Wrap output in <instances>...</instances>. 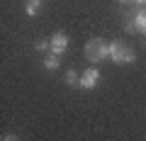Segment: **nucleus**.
Segmentation results:
<instances>
[{
	"mask_svg": "<svg viewBox=\"0 0 146 141\" xmlns=\"http://www.w3.org/2000/svg\"><path fill=\"white\" fill-rule=\"evenodd\" d=\"M85 58H88L90 63H100L102 58H110V42L90 39L88 46H85Z\"/></svg>",
	"mask_w": 146,
	"mask_h": 141,
	"instance_id": "nucleus-1",
	"label": "nucleus"
},
{
	"mask_svg": "<svg viewBox=\"0 0 146 141\" xmlns=\"http://www.w3.org/2000/svg\"><path fill=\"white\" fill-rule=\"evenodd\" d=\"M110 61L115 63H134L136 61V51L119 42H110Z\"/></svg>",
	"mask_w": 146,
	"mask_h": 141,
	"instance_id": "nucleus-2",
	"label": "nucleus"
},
{
	"mask_svg": "<svg viewBox=\"0 0 146 141\" xmlns=\"http://www.w3.org/2000/svg\"><path fill=\"white\" fill-rule=\"evenodd\" d=\"M127 32H141V34H146V10L144 7L131 12L129 22H127Z\"/></svg>",
	"mask_w": 146,
	"mask_h": 141,
	"instance_id": "nucleus-3",
	"label": "nucleus"
},
{
	"mask_svg": "<svg viewBox=\"0 0 146 141\" xmlns=\"http://www.w3.org/2000/svg\"><path fill=\"white\" fill-rule=\"evenodd\" d=\"M98 80H100V71H98V68H88V71H83V75H80V88H83V90H93L95 88V85H98Z\"/></svg>",
	"mask_w": 146,
	"mask_h": 141,
	"instance_id": "nucleus-4",
	"label": "nucleus"
},
{
	"mask_svg": "<svg viewBox=\"0 0 146 141\" xmlns=\"http://www.w3.org/2000/svg\"><path fill=\"white\" fill-rule=\"evenodd\" d=\"M68 44H71V39H68L66 32H56V34L51 37V49H49V51H54V54L61 56V54L68 49Z\"/></svg>",
	"mask_w": 146,
	"mask_h": 141,
	"instance_id": "nucleus-5",
	"label": "nucleus"
},
{
	"mask_svg": "<svg viewBox=\"0 0 146 141\" xmlns=\"http://www.w3.org/2000/svg\"><path fill=\"white\" fill-rule=\"evenodd\" d=\"M58 66H61V56L54 54V51H49L46 56H44V68H46V71H56Z\"/></svg>",
	"mask_w": 146,
	"mask_h": 141,
	"instance_id": "nucleus-6",
	"label": "nucleus"
},
{
	"mask_svg": "<svg viewBox=\"0 0 146 141\" xmlns=\"http://www.w3.org/2000/svg\"><path fill=\"white\" fill-rule=\"evenodd\" d=\"M39 7H42V0H27V5H25V15H27V17H34L36 12H39Z\"/></svg>",
	"mask_w": 146,
	"mask_h": 141,
	"instance_id": "nucleus-7",
	"label": "nucleus"
},
{
	"mask_svg": "<svg viewBox=\"0 0 146 141\" xmlns=\"http://www.w3.org/2000/svg\"><path fill=\"white\" fill-rule=\"evenodd\" d=\"M66 83H68V85H78V83H80L78 73H76V71H66Z\"/></svg>",
	"mask_w": 146,
	"mask_h": 141,
	"instance_id": "nucleus-8",
	"label": "nucleus"
},
{
	"mask_svg": "<svg viewBox=\"0 0 146 141\" xmlns=\"http://www.w3.org/2000/svg\"><path fill=\"white\" fill-rule=\"evenodd\" d=\"M36 51H46V49H51V39H39V42L34 44Z\"/></svg>",
	"mask_w": 146,
	"mask_h": 141,
	"instance_id": "nucleus-9",
	"label": "nucleus"
},
{
	"mask_svg": "<svg viewBox=\"0 0 146 141\" xmlns=\"http://www.w3.org/2000/svg\"><path fill=\"white\" fill-rule=\"evenodd\" d=\"M3 141H17V136L15 134H5V136H3Z\"/></svg>",
	"mask_w": 146,
	"mask_h": 141,
	"instance_id": "nucleus-10",
	"label": "nucleus"
},
{
	"mask_svg": "<svg viewBox=\"0 0 146 141\" xmlns=\"http://www.w3.org/2000/svg\"><path fill=\"white\" fill-rule=\"evenodd\" d=\"M134 5H139V7H146V0H134Z\"/></svg>",
	"mask_w": 146,
	"mask_h": 141,
	"instance_id": "nucleus-11",
	"label": "nucleus"
},
{
	"mask_svg": "<svg viewBox=\"0 0 146 141\" xmlns=\"http://www.w3.org/2000/svg\"><path fill=\"white\" fill-rule=\"evenodd\" d=\"M117 3H134V0H117Z\"/></svg>",
	"mask_w": 146,
	"mask_h": 141,
	"instance_id": "nucleus-12",
	"label": "nucleus"
}]
</instances>
